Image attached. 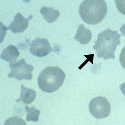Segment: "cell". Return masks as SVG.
<instances>
[{
  "label": "cell",
  "mask_w": 125,
  "mask_h": 125,
  "mask_svg": "<svg viewBox=\"0 0 125 125\" xmlns=\"http://www.w3.org/2000/svg\"><path fill=\"white\" fill-rule=\"evenodd\" d=\"M119 60L121 66L125 69V46L121 50L119 57Z\"/></svg>",
  "instance_id": "15"
},
{
  "label": "cell",
  "mask_w": 125,
  "mask_h": 125,
  "mask_svg": "<svg viewBox=\"0 0 125 125\" xmlns=\"http://www.w3.org/2000/svg\"><path fill=\"white\" fill-rule=\"evenodd\" d=\"M120 31L122 35L125 37V24H124L120 29Z\"/></svg>",
  "instance_id": "17"
},
{
  "label": "cell",
  "mask_w": 125,
  "mask_h": 125,
  "mask_svg": "<svg viewBox=\"0 0 125 125\" xmlns=\"http://www.w3.org/2000/svg\"><path fill=\"white\" fill-rule=\"evenodd\" d=\"M52 50V48L47 39L38 38L32 42L30 48L31 54L41 57L47 56Z\"/></svg>",
  "instance_id": "6"
},
{
  "label": "cell",
  "mask_w": 125,
  "mask_h": 125,
  "mask_svg": "<svg viewBox=\"0 0 125 125\" xmlns=\"http://www.w3.org/2000/svg\"><path fill=\"white\" fill-rule=\"evenodd\" d=\"M120 87L122 93L125 96V82L121 84Z\"/></svg>",
  "instance_id": "16"
},
{
  "label": "cell",
  "mask_w": 125,
  "mask_h": 125,
  "mask_svg": "<svg viewBox=\"0 0 125 125\" xmlns=\"http://www.w3.org/2000/svg\"><path fill=\"white\" fill-rule=\"evenodd\" d=\"M25 110L27 113L26 119L27 121L38 122L39 121V117L40 114V112L38 110L36 109L33 106L31 107H29L26 105Z\"/></svg>",
  "instance_id": "12"
},
{
  "label": "cell",
  "mask_w": 125,
  "mask_h": 125,
  "mask_svg": "<svg viewBox=\"0 0 125 125\" xmlns=\"http://www.w3.org/2000/svg\"><path fill=\"white\" fill-rule=\"evenodd\" d=\"M115 3L118 11L125 15V0H115Z\"/></svg>",
  "instance_id": "14"
},
{
  "label": "cell",
  "mask_w": 125,
  "mask_h": 125,
  "mask_svg": "<svg viewBox=\"0 0 125 125\" xmlns=\"http://www.w3.org/2000/svg\"><path fill=\"white\" fill-rule=\"evenodd\" d=\"M121 36L117 31L109 28L99 34L93 47L98 58L104 60L115 59V53L116 47L120 43Z\"/></svg>",
  "instance_id": "1"
},
{
  "label": "cell",
  "mask_w": 125,
  "mask_h": 125,
  "mask_svg": "<svg viewBox=\"0 0 125 125\" xmlns=\"http://www.w3.org/2000/svg\"><path fill=\"white\" fill-rule=\"evenodd\" d=\"M21 89L20 97L16 100V102L22 101L24 103L27 104L31 103L36 98V92L34 90L27 88L22 84L21 85Z\"/></svg>",
  "instance_id": "10"
},
{
  "label": "cell",
  "mask_w": 125,
  "mask_h": 125,
  "mask_svg": "<svg viewBox=\"0 0 125 125\" xmlns=\"http://www.w3.org/2000/svg\"><path fill=\"white\" fill-rule=\"evenodd\" d=\"M4 125H27L24 120L19 117L14 116L7 119Z\"/></svg>",
  "instance_id": "13"
},
{
  "label": "cell",
  "mask_w": 125,
  "mask_h": 125,
  "mask_svg": "<svg viewBox=\"0 0 125 125\" xmlns=\"http://www.w3.org/2000/svg\"><path fill=\"white\" fill-rule=\"evenodd\" d=\"M32 17L31 15L28 18H25L21 13H17L14 16L13 21L7 27V29L11 30L14 34L23 32L28 27L29 21Z\"/></svg>",
  "instance_id": "7"
},
{
  "label": "cell",
  "mask_w": 125,
  "mask_h": 125,
  "mask_svg": "<svg viewBox=\"0 0 125 125\" xmlns=\"http://www.w3.org/2000/svg\"><path fill=\"white\" fill-rule=\"evenodd\" d=\"M20 55L18 49L14 46L9 45L3 49L0 55L1 59L10 63L16 62Z\"/></svg>",
  "instance_id": "8"
},
{
  "label": "cell",
  "mask_w": 125,
  "mask_h": 125,
  "mask_svg": "<svg viewBox=\"0 0 125 125\" xmlns=\"http://www.w3.org/2000/svg\"><path fill=\"white\" fill-rule=\"evenodd\" d=\"M107 11V5L104 0H85L79 8L81 18L86 23L95 25L101 22Z\"/></svg>",
  "instance_id": "2"
},
{
  "label": "cell",
  "mask_w": 125,
  "mask_h": 125,
  "mask_svg": "<svg viewBox=\"0 0 125 125\" xmlns=\"http://www.w3.org/2000/svg\"><path fill=\"white\" fill-rule=\"evenodd\" d=\"M10 67L11 71L8 74V78H16L18 81L31 80L32 78V71L34 67L27 64L24 59H21L17 62L10 63Z\"/></svg>",
  "instance_id": "5"
},
{
  "label": "cell",
  "mask_w": 125,
  "mask_h": 125,
  "mask_svg": "<svg viewBox=\"0 0 125 125\" xmlns=\"http://www.w3.org/2000/svg\"><path fill=\"white\" fill-rule=\"evenodd\" d=\"M40 13L49 23L55 21L60 15L59 11L54 9L52 7H43L40 10Z\"/></svg>",
  "instance_id": "11"
},
{
  "label": "cell",
  "mask_w": 125,
  "mask_h": 125,
  "mask_svg": "<svg viewBox=\"0 0 125 125\" xmlns=\"http://www.w3.org/2000/svg\"><path fill=\"white\" fill-rule=\"evenodd\" d=\"M65 77V73L58 67H47L40 73L38 78V85L42 91L51 93L61 87Z\"/></svg>",
  "instance_id": "3"
},
{
  "label": "cell",
  "mask_w": 125,
  "mask_h": 125,
  "mask_svg": "<svg viewBox=\"0 0 125 125\" xmlns=\"http://www.w3.org/2000/svg\"><path fill=\"white\" fill-rule=\"evenodd\" d=\"M89 111L93 117L102 119L109 115L111 107L109 102L105 98L99 96L94 98L89 104Z\"/></svg>",
  "instance_id": "4"
},
{
  "label": "cell",
  "mask_w": 125,
  "mask_h": 125,
  "mask_svg": "<svg viewBox=\"0 0 125 125\" xmlns=\"http://www.w3.org/2000/svg\"><path fill=\"white\" fill-rule=\"evenodd\" d=\"M92 38L90 30L85 28L84 24H82L79 26L74 39L81 44H86L90 42Z\"/></svg>",
  "instance_id": "9"
}]
</instances>
